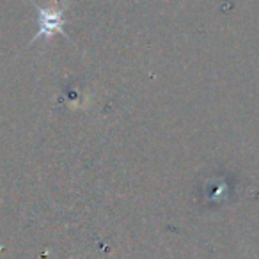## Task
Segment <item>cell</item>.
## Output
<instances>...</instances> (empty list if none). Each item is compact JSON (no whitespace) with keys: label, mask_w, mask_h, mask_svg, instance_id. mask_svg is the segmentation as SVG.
I'll return each mask as SVG.
<instances>
[{"label":"cell","mask_w":259,"mask_h":259,"mask_svg":"<svg viewBox=\"0 0 259 259\" xmlns=\"http://www.w3.org/2000/svg\"><path fill=\"white\" fill-rule=\"evenodd\" d=\"M64 18H62V9H39V32L36 39L41 36H52V34H61Z\"/></svg>","instance_id":"1"}]
</instances>
